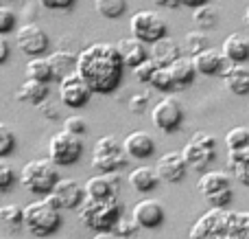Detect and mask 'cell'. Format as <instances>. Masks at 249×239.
Listing matches in <instances>:
<instances>
[{
	"label": "cell",
	"instance_id": "ba28073f",
	"mask_svg": "<svg viewBox=\"0 0 249 239\" xmlns=\"http://www.w3.org/2000/svg\"><path fill=\"white\" fill-rule=\"evenodd\" d=\"M151 121L158 130L166 132H177L184 123V108H181L179 99L173 95H166L164 99H160L158 103L153 105V112H151Z\"/></svg>",
	"mask_w": 249,
	"mask_h": 239
},
{
	"label": "cell",
	"instance_id": "7a4b0ae2",
	"mask_svg": "<svg viewBox=\"0 0 249 239\" xmlns=\"http://www.w3.org/2000/svg\"><path fill=\"white\" fill-rule=\"evenodd\" d=\"M188 239H249V213L212 206L193 224Z\"/></svg>",
	"mask_w": 249,
	"mask_h": 239
},
{
	"label": "cell",
	"instance_id": "f5cc1de1",
	"mask_svg": "<svg viewBox=\"0 0 249 239\" xmlns=\"http://www.w3.org/2000/svg\"><path fill=\"white\" fill-rule=\"evenodd\" d=\"M184 7H199V4H206V2H210V0H179Z\"/></svg>",
	"mask_w": 249,
	"mask_h": 239
},
{
	"label": "cell",
	"instance_id": "f35d334b",
	"mask_svg": "<svg viewBox=\"0 0 249 239\" xmlns=\"http://www.w3.org/2000/svg\"><path fill=\"white\" fill-rule=\"evenodd\" d=\"M138 231H140V224L133 219V215L131 218H123L118 219V224L114 226V233H116L118 237H133V235H138Z\"/></svg>",
	"mask_w": 249,
	"mask_h": 239
},
{
	"label": "cell",
	"instance_id": "d4e9b609",
	"mask_svg": "<svg viewBox=\"0 0 249 239\" xmlns=\"http://www.w3.org/2000/svg\"><path fill=\"white\" fill-rule=\"evenodd\" d=\"M129 182H131V187L136 189L138 193H149L160 184V176H158V171L151 169V167H136V169L129 174Z\"/></svg>",
	"mask_w": 249,
	"mask_h": 239
},
{
	"label": "cell",
	"instance_id": "b9f144b4",
	"mask_svg": "<svg viewBox=\"0 0 249 239\" xmlns=\"http://www.w3.org/2000/svg\"><path fill=\"white\" fill-rule=\"evenodd\" d=\"M245 162H249V143L243 145V147H234L228 152V167L230 169L236 165H245Z\"/></svg>",
	"mask_w": 249,
	"mask_h": 239
},
{
	"label": "cell",
	"instance_id": "4316f807",
	"mask_svg": "<svg viewBox=\"0 0 249 239\" xmlns=\"http://www.w3.org/2000/svg\"><path fill=\"white\" fill-rule=\"evenodd\" d=\"M26 77L31 79H37V81H44V83H51L55 81V70H53V64L48 57H31L29 64H26Z\"/></svg>",
	"mask_w": 249,
	"mask_h": 239
},
{
	"label": "cell",
	"instance_id": "4dcf8cb0",
	"mask_svg": "<svg viewBox=\"0 0 249 239\" xmlns=\"http://www.w3.org/2000/svg\"><path fill=\"white\" fill-rule=\"evenodd\" d=\"M94 9L107 20H116L127 11V0H94Z\"/></svg>",
	"mask_w": 249,
	"mask_h": 239
},
{
	"label": "cell",
	"instance_id": "83f0119b",
	"mask_svg": "<svg viewBox=\"0 0 249 239\" xmlns=\"http://www.w3.org/2000/svg\"><path fill=\"white\" fill-rule=\"evenodd\" d=\"M127 160V152L112 154V156H92V167H94L96 174H114V171L124 169Z\"/></svg>",
	"mask_w": 249,
	"mask_h": 239
},
{
	"label": "cell",
	"instance_id": "db71d44e",
	"mask_svg": "<svg viewBox=\"0 0 249 239\" xmlns=\"http://www.w3.org/2000/svg\"><path fill=\"white\" fill-rule=\"evenodd\" d=\"M245 24H247V29H249V7L245 9Z\"/></svg>",
	"mask_w": 249,
	"mask_h": 239
},
{
	"label": "cell",
	"instance_id": "44dd1931",
	"mask_svg": "<svg viewBox=\"0 0 249 239\" xmlns=\"http://www.w3.org/2000/svg\"><path fill=\"white\" fill-rule=\"evenodd\" d=\"M223 55L230 64H243L249 60V40L243 33H232L223 42Z\"/></svg>",
	"mask_w": 249,
	"mask_h": 239
},
{
	"label": "cell",
	"instance_id": "cb8c5ba5",
	"mask_svg": "<svg viewBox=\"0 0 249 239\" xmlns=\"http://www.w3.org/2000/svg\"><path fill=\"white\" fill-rule=\"evenodd\" d=\"M232 187V180L225 171H203V176L199 178L197 182V189L203 198L212 196V193L221 191V189H228Z\"/></svg>",
	"mask_w": 249,
	"mask_h": 239
},
{
	"label": "cell",
	"instance_id": "681fc988",
	"mask_svg": "<svg viewBox=\"0 0 249 239\" xmlns=\"http://www.w3.org/2000/svg\"><path fill=\"white\" fill-rule=\"evenodd\" d=\"M7 60H9V44H7V40L0 35V66H2Z\"/></svg>",
	"mask_w": 249,
	"mask_h": 239
},
{
	"label": "cell",
	"instance_id": "ee69618b",
	"mask_svg": "<svg viewBox=\"0 0 249 239\" xmlns=\"http://www.w3.org/2000/svg\"><path fill=\"white\" fill-rule=\"evenodd\" d=\"M37 4L48 11H70L77 4V0H37Z\"/></svg>",
	"mask_w": 249,
	"mask_h": 239
},
{
	"label": "cell",
	"instance_id": "816d5d0a",
	"mask_svg": "<svg viewBox=\"0 0 249 239\" xmlns=\"http://www.w3.org/2000/svg\"><path fill=\"white\" fill-rule=\"evenodd\" d=\"M92 239H118V237H116L114 231H101V233H96Z\"/></svg>",
	"mask_w": 249,
	"mask_h": 239
},
{
	"label": "cell",
	"instance_id": "836d02e7",
	"mask_svg": "<svg viewBox=\"0 0 249 239\" xmlns=\"http://www.w3.org/2000/svg\"><path fill=\"white\" fill-rule=\"evenodd\" d=\"M121 152H124V147L121 140H116L114 136H103L94 145V156H112V154H121Z\"/></svg>",
	"mask_w": 249,
	"mask_h": 239
},
{
	"label": "cell",
	"instance_id": "60d3db41",
	"mask_svg": "<svg viewBox=\"0 0 249 239\" xmlns=\"http://www.w3.org/2000/svg\"><path fill=\"white\" fill-rule=\"evenodd\" d=\"M18 24V16L7 7H0V35H7L16 29Z\"/></svg>",
	"mask_w": 249,
	"mask_h": 239
},
{
	"label": "cell",
	"instance_id": "bcb514c9",
	"mask_svg": "<svg viewBox=\"0 0 249 239\" xmlns=\"http://www.w3.org/2000/svg\"><path fill=\"white\" fill-rule=\"evenodd\" d=\"M190 140H195V143L203 145V147H212V149H216V139H214L212 134H206V132H195L193 139H190Z\"/></svg>",
	"mask_w": 249,
	"mask_h": 239
},
{
	"label": "cell",
	"instance_id": "e0dca14e",
	"mask_svg": "<svg viewBox=\"0 0 249 239\" xmlns=\"http://www.w3.org/2000/svg\"><path fill=\"white\" fill-rule=\"evenodd\" d=\"M221 77H223L225 86H228V90L232 92V95H238V97L249 95V70L243 64L225 66Z\"/></svg>",
	"mask_w": 249,
	"mask_h": 239
},
{
	"label": "cell",
	"instance_id": "74e56055",
	"mask_svg": "<svg viewBox=\"0 0 249 239\" xmlns=\"http://www.w3.org/2000/svg\"><path fill=\"white\" fill-rule=\"evenodd\" d=\"M16 182H18V174L13 171V167L9 162L0 160V193H7Z\"/></svg>",
	"mask_w": 249,
	"mask_h": 239
},
{
	"label": "cell",
	"instance_id": "603a6c76",
	"mask_svg": "<svg viewBox=\"0 0 249 239\" xmlns=\"http://www.w3.org/2000/svg\"><path fill=\"white\" fill-rule=\"evenodd\" d=\"M16 97H18V101H24V103H31V105H39L48 99V83L26 77V81L20 86Z\"/></svg>",
	"mask_w": 249,
	"mask_h": 239
},
{
	"label": "cell",
	"instance_id": "6da1fadb",
	"mask_svg": "<svg viewBox=\"0 0 249 239\" xmlns=\"http://www.w3.org/2000/svg\"><path fill=\"white\" fill-rule=\"evenodd\" d=\"M77 73L86 79L94 95H112L123 83L124 60L116 44L94 42L79 53Z\"/></svg>",
	"mask_w": 249,
	"mask_h": 239
},
{
	"label": "cell",
	"instance_id": "d6a6232c",
	"mask_svg": "<svg viewBox=\"0 0 249 239\" xmlns=\"http://www.w3.org/2000/svg\"><path fill=\"white\" fill-rule=\"evenodd\" d=\"M151 86L162 92L175 90V79H173V75H171V68H168V66H158L153 79H151Z\"/></svg>",
	"mask_w": 249,
	"mask_h": 239
},
{
	"label": "cell",
	"instance_id": "9a60e30c",
	"mask_svg": "<svg viewBox=\"0 0 249 239\" xmlns=\"http://www.w3.org/2000/svg\"><path fill=\"white\" fill-rule=\"evenodd\" d=\"M123 147L127 152V156L133 158V160H146L155 154V140L146 132H131L123 140Z\"/></svg>",
	"mask_w": 249,
	"mask_h": 239
},
{
	"label": "cell",
	"instance_id": "7dc6e473",
	"mask_svg": "<svg viewBox=\"0 0 249 239\" xmlns=\"http://www.w3.org/2000/svg\"><path fill=\"white\" fill-rule=\"evenodd\" d=\"M232 174H234V178H236L241 184L249 187V162H245V165H236V167H232Z\"/></svg>",
	"mask_w": 249,
	"mask_h": 239
},
{
	"label": "cell",
	"instance_id": "8d00e7d4",
	"mask_svg": "<svg viewBox=\"0 0 249 239\" xmlns=\"http://www.w3.org/2000/svg\"><path fill=\"white\" fill-rule=\"evenodd\" d=\"M249 143V130L243 125H236L225 134V145L228 149H234V147H243V145Z\"/></svg>",
	"mask_w": 249,
	"mask_h": 239
},
{
	"label": "cell",
	"instance_id": "f1b7e54d",
	"mask_svg": "<svg viewBox=\"0 0 249 239\" xmlns=\"http://www.w3.org/2000/svg\"><path fill=\"white\" fill-rule=\"evenodd\" d=\"M0 226L7 231H18L24 226V206L18 204H4L0 206Z\"/></svg>",
	"mask_w": 249,
	"mask_h": 239
},
{
	"label": "cell",
	"instance_id": "1f68e13d",
	"mask_svg": "<svg viewBox=\"0 0 249 239\" xmlns=\"http://www.w3.org/2000/svg\"><path fill=\"white\" fill-rule=\"evenodd\" d=\"M184 48H186V53H188L190 57H195L197 53H201V51H206L208 48V35L203 33V29H199V31H190V33H186V40H184Z\"/></svg>",
	"mask_w": 249,
	"mask_h": 239
},
{
	"label": "cell",
	"instance_id": "7402d4cb",
	"mask_svg": "<svg viewBox=\"0 0 249 239\" xmlns=\"http://www.w3.org/2000/svg\"><path fill=\"white\" fill-rule=\"evenodd\" d=\"M151 57H153L160 66H171L173 61L181 57V46L173 38L166 35V38L151 44Z\"/></svg>",
	"mask_w": 249,
	"mask_h": 239
},
{
	"label": "cell",
	"instance_id": "ab89813d",
	"mask_svg": "<svg viewBox=\"0 0 249 239\" xmlns=\"http://www.w3.org/2000/svg\"><path fill=\"white\" fill-rule=\"evenodd\" d=\"M64 130L72 132V134H77V136H86L88 134V121L83 117H79V114H72V117H68L64 121Z\"/></svg>",
	"mask_w": 249,
	"mask_h": 239
},
{
	"label": "cell",
	"instance_id": "ffe728a7",
	"mask_svg": "<svg viewBox=\"0 0 249 239\" xmlns=\"http://www.w3.org/2000/svg\"><path fill=\"white\" fill-rule=\"evenodd\" d=\"M171 75L173 79H175V90H181V88H188L190 83L195 81V77H197V66H195V60L193 57H184L181 55L179 60H175L171 66Z\"/></svg>",
	"mask_w": 249,
	"mask_h": 239
},
{
	"label": "cell",
	"instance_id": "5b68a950",
	"mask_svg": "<svg viewBox=\"0 0 249 239\" xmlns=\"http://www.w3.org/2000/svg\"><path fill=\"white\" fill-rule=\"evenodd\" d=\"M57 162L53 158H35L29 160L20 171V182L33 196H48L59 182Z\"/></svg>",
	"mask_w": 249,
	"mask_h": 239
},
{
	"label": "cell",
	"instance_id": "52a82bcc",
	"mask_svg": "<svg viewBox=\"0 0 249 239\" xmlns=\"http://www.w3.org/2000/svg\"><path fill=\"white\" fill-rule=\"evenodd\" d=\"M129 31H131L133 38L142 40L144 44H153L168 35V24L158 11L142 9V11H136L131 16V20H129Z\"/></svg>",
	"mask_w": 249,
	"mask_h": 239
},
{
	"label": "cell",
	"instance_id": "d590c367",
	"mask_svg": "<svg viewBox=\"0 0 249 239\" xmlns=\"http://www.w3.org/2000/svg\"><path fill=\"white\" fill-rule=\"evenodd\" d=\"M158 61L153 60V57H146L142 64H138L136 68H133V75H136V79L140 83H151V79H153L155 70H158Z\"/></svg>",
	"mask_w": 249,
	"mask_h": 239
},
{
	"label": "cell",
	"instance_id": "7bdbcfd3",
	"mask_svg": "<svg viewBox=\"0 0 249 239\" xmlns=\"http://www.w3.org/2000/svg\"><path fill=\"white\" fill-rule=\"evenodd\" d=\"M232 198H234V191H232V187H228V189H221V191H216V193H212V196H208L206 200L210 202L212 206H219V209H228V204L232 202Z\"/></svg>",
	"mask_w": 249,
	"mask_h": 239
},
{
	"label": "cell",
	"instance_id": "4fadbf2b",
	"mask_svg": "<svg viewBox=\"0 0 249 239\" xmlns=\"http://www.w3.org/2000/svg\"><path fill=\"white\" fill-rule=\"evenodd\" d=\"M121 191V176L118 171L114 174H96L88 178L86 182V196L96 198V200H105V198H114Z\"/></svg>",
	"mask_w": 249,
	"mask_h": 239
},
{
	"label": "cell",
	"instance_id": "8992f818",
	"mask_svg": "<svg viewBox=\"0 0 249 239\" xmlns=\"http://www.w3.org/2000/svg\"><path fill=\"white\" fill-rule=\"evenodd\" d=\"M83 156V136H77L68 130H61L48 140V158L59 167H72Z\"/></svg>",
	"mask_w": 249,
	"mask_h": 239
},
{
	"label": "cell",
	"instance_id": "9c48e42d",
	"mask_svg": "<svg viewBox=\"0 0 249 239\" xmlns=\"http://www.w3.org/2000/svg\"><path fill=\"white\" fill-rule=\"evenodd\" d=\"M16 46L24 53L26 57H39L48 51L51 38L48 33L35 22H24L16 31Z\"/></svg>",
	"mask_w": 249,
	"mask_h": 239
},
{
	"label": "cell",
	"instance_id": "f546056e",
	"mask_svg": "<svg viewBox=\"0 0 249 239\" xmlns=\"http://www.w3.org/2000/svg\"><path fill=\"white\" fill-rule=\"evenodd\" d=\"M193 20H195V24L203 31L214 29V26L219 24V9L210 2L199 4V7H195V11H193Z\"/></svg>",
	"mask_w": 249,
	"mask_h": 239
},
{
	"label": "cell",
	"instance_id": "e575fe53",
	"mask_svg": "<svg viewBox=\"0 0 249 239\" xmlns=\"http://www.w3.org/2000/svg\"><path fill=\"white\" fill-rule=\"evenodd\" d=\"M18 140L13 130L7 125V123H0V158H7L9 154H13Z\"/></svg>",
	"mask_w": 249,
	"mask_h": 239
},
{
	"label": "cell",
	"instance_id": "3957f363",
	"mask_svg": "<svg viewBox=\"0 0 249 239\" xmlns=\"http://www.w3.org/2000/svg\"><path fill=\"white\" fill-rule=\"evenodd\" d=\"M79 219L86 228L94 233L101 231H114L118 219L124 215V204L118 200V196L105 198V200H96V198H88L79 206Z\"/></svg>",
	"mask_w": 249,
	"mask_h": 239
},
{
	"label": "cell",
	"instance_id": "30bf717a",
	"mask_svg": "<svg viewBox=\"0 0 249 239\" xmlns=\"http://www.w3.org/2000/svg\"><path fill=\"white\" fill-rule=\"evenodd\" d=\"M94 95L92 88L88 86V81L81 75L74 70V73L66 75L64 79H59V99L66 108H83V105L90 101V97Z\"/></svg>",
	"mask_w": 249,
	"mask_h": 239
},
{
	"label": "cell",
	"instance_id": "f6af8a7d",
	"mask_svg": "<svg viewBox=\"0 0 249 239\" xmlns=\"http://www.w3.org/2000/svg\"><path fill=\"white\" fill-rule=\"evenodd\" d=\"M146 105H149V95H146V92H138V95H133L131 99H129V112L142 114L146 110Z\"/></svg>",
	"mask_w": 249,
	"mask_h": 239
},
{
	"label": "cell",
	"instance_id": "c3c4849f",
	"mask_svg": "<svg viewBox=\"0 0 249 239\" xmlns=\"http://www.w3.org/2000/svg\"><path fill=\"white\" fill-rule=\"evenodd\" d=\"M39 108H42V117L44 119H57V110H55V105H51V103H39Z\"/></svg>",
	"mask_w": 249,
	"mask_h": 239
},
{
	"label": "cell",
	"instance_id": "7c38bea8",
	"mask_svg": "<svg viewBox=\"0 0 249 239\" xmlns=\"http://www.w3.org/2000/svg\"><path fill=\"white\" fill-rule=\"evenodd\" d=\"M160 180L168 184H177L186 178V171H188V162H186L184 154L181 152H168L164 156L158 158V165H155Z\"/></svg>",
	"mask_w": 249,
	"mask_h": 239
},
{
	"label": "cell",
	"instance_id": "ac0fdd59",
	"mask_svg": "<svg viewBox=\"0 0 249 239\" xmlns=\"http://www.w3.org/2000/svg\"><path fill=\"white\" fill-rule=\"evenodd\" d=\"M181 154H184L188 167H193V169H197V171H206V167L216 158V149L203 147V145L195 143V140H188V143L184 145V149H181Z\"/></svg>",
	"mask_w": 249,
	"mask_h": 239
},
{
	"label": "cell",
	"instance_id": "d6986e66",
	"mask_svg": "<svg viewBox=\"0 0 249 239\" xmlns=\"http://www.w3.org/2000/svg\"><path fill=\"white\" fill-rule=\"evenodd\" d=\"M118 51H121L123 60H124V66H129V68H136L138 64H142V61L149 57V51H146V44L142 42V40L138 38H123L118 40Z\"/></svg>",
	"mask_w": 249,
	"mask_h": 239
},
{
	"label": "cell",
	"instance_id": "2e32d148",
	"mask_svg": "<svg viewBox=\"0 0 249 239\" xmlns=\"http://www.w3.org/2000/svg\"><path fill=\"white\" fill-rule=\"evenodd\" d=\"M195 66H197L199 75H206V77H212V75H223L225 70V55L223 51H216V48H206V51L197 53L193 57Z\"/></svg>",
	"mask_w": 249,
	"mask_h": 239
},
{
	"label": "cell",
	"instance_id": "8fae6325",
	"mask_svg": "<svg viewBox=\"0 0 249 239\" xmlns=\"http://www.w3.org/2000/svg\"><path fill=\"white\" fill-rule=\"evenodd\" d=\"M48 198H51L61 211L64 209L74 211L81 206L83 200H86V187H81V184L72 178H59V182H57L55 189L48 193Z\"/></svg>",
	"mask_w": 249,
	"mask_h": 239
},
{
	"label": "cell",
	"instance_id": "277c9868",
	"mask_svg": "<svg viewBox=\"0 0 249 239\" xmlns=\"http://www.w3.org/2000/svg\"><path fill=\"white\" fill-rule=\"evenodd\" d=\"M24 228L35 237H53L61 228V209L51 200H35L24 206Z\"/></svg>",
	"mask_w": 249,
	"mask_h": 239
},
{
	"label": "cell",
	"instance_id": "484cf974",
	"mask_svg": "<svg viewBox=\"0 0 249 239\" xmlns=\"http://www.w3.org/2000/svg\"><path fill=\"white\" fill-rule=\"evenodd\" d=\"M48 60H51L57 79H64L66 75L74 73V70H77V64H79V55L72 51H55L48 55Z\"/></svg>",
	"mask_w": 249,
	"mask_h": 239
},
{
	"label": "cell",
	"instance_id": "5bb4252c",
	"mask_svg": "<svg viewBox=\"0 0 249 239\" xmlns=\"http://www.w3.org/2000/svg\"><path fill=\"white\" fill-rule=\"evenodd\" d=\"M140 228H158L164 222V206L158 200H140L131 211Z\"/></svg>",
	"mask_w": 249,
	"mask_h": 239
},
{
	"label": "cell",
	"instance_id": "f907efd6",
	"mask_svg": "<svg viewBox=\"0 0 249 239\" xmlns=\"http://www.w3.org/2000/svg\"><path fill=\"white\" fill-rule=\"evenodd\" d=\"M153 4H158V7H166V9H177V7H181L179 0H153Z\"/></svg>",
	"mask_w": 249,
	"mask_h": 239
}]
</instances>
